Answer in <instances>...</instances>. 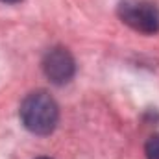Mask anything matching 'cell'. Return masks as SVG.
Here are the masks:
<instances>
[{
    "label": "cell",
    "mask_w": 159,
    "mask_h": 159,
    "mask_svg": "<svg viewBox=\"0 0 159 159\" xmlns=\"http://www.w3.org/2000/svg\"><path fill=\"white\" fill-rule=\"evenodd\" d=\"M37 159H50V157H37Z\"/></svg>",
    "instance_id": "obj_6"
},
{
    "label": "cell",
    "mask_w": 159,
    "mask_h": 159,
    "mask_svg": "<svg viewBox=\"0 0 159 159\" xmlns=\"http://www.w3.org/2000/svg\"><path fill=\"white\" fill-rule=\"evenodd\" d=\"M119 17L124 24H128L135 32H159V9L150 2H122L119 6Z\"/></svg>",
    "instance_id": "obj_2"
},
{
    "label": "cell",
    "mask_w": 159,
    "mask_h": 159,
    "mask_svg": "<svg viewBox=\"0 0 159 159\" xmlns=\"http://www.w3.org/2000/svg\"><path fill=\"white\" fill-rule=\"evenodd\" d=\"M0 2H6V4H15V2H20V0H0Z\"/></svg>",
    "instance_id": "obj_5"
},
{
    "label": "cell",
    "mask_w": 159,
    "mask_h": 159,
    "mask_svg": "<svg viewBox=\"0 0 159 159\" xmlns=\"http://www.w3.org/2000/svg\"><path fill=\"white\" fill-rule=\"evenodd\" d=\"M43 72L44 76L56 85H63L69 83L74 78L76 72V61L72 57V54L63 48V46H56L52 50H48L43 57Z\"/></svg>",
    "instance_id": "obj_3"
},
{
    "label": "cell",
    "mask_w": 159,
    "mask_h": 159,
    "mask_svg": "<svg viewBox=\"0 0 159 159\" xmlns=\"http://www.w3.org/2000/svg\"><path fill=\"white\" fill-rule=\"evenodd\" d=\"M144 156L146 159H159V133L152 135L144 144Z\"/></svg>",
    "instance_id": "obj_4"
},
{
    "label": "cell",
    "mask_w": 159,
    "mask_h": 159,
    "mask_svg": "<svg viewBox=\"0 0 159 159\" xmlns=\"http://www.w3.org/2000/svg\"><path fill=\"white\" fill-rule=\"evenodd\" d=\"M19 115L28 131L35 135H48L57 126L59 107L48 93L35 91V93H30L22 100Z\"/></svg>",
    "instance_id": "obj_1"
}]
</instances>
